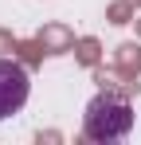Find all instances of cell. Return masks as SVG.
Returning a JSON list of instances; mask_svg holds the SVG:
<instances>
[{
  "label": "cell",
  "mask_w": 141,
  "mask_h": 145,
  "mask_svg": "<svg viewBox=\"0 0 141 145\" xmlns=\"http://www.w3.org/2000/svg\"><path fill=\"white\" fill-rule=\"evenodd\" d=\"M133 129V106L118 94H94L82 114V133L90 141H121Z\"/></svg>",
  "instance_id": "obj_1"
},
{
  "label": "cell",
  "mask_w": 141,
  "mask_h": 145,
  "mask_svg": "<svg viewBox=\"0 0 141 145\" xmlns=\"http://www.w3.org/2000/svg\"><path fill=\"white\" fill-rule=\"evenodd\" d=\"M31 94V78L16 59H0V118L20 114Z\"/></svg>",
  "instance_id": "obj_2"
}]
</instances>
